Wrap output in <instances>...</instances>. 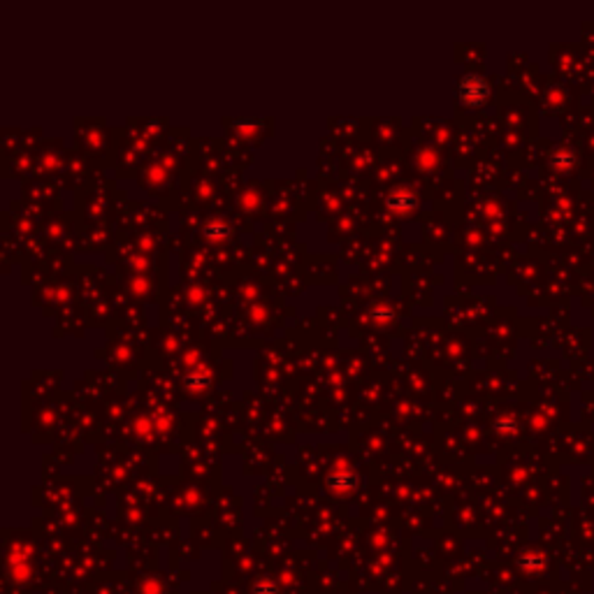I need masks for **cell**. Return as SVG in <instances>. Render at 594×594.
Instances as JSON below:
<instances>
[{
    "mask_svg": "<svg viewBox=\"0 0 594 594\" xmlns=\"http://www.w3.org/2000/svg\"><path fill=\"white\" fill-rule=\"evenodd\" d=\"M279 588H276L274 581H258L253 585V594H276Z\"/></svg>",
    "mask_w": 594,
    "mask_h": 594,
    "instance_id": "6da1fadb",
    "label": "cell"
}]
</instances>
